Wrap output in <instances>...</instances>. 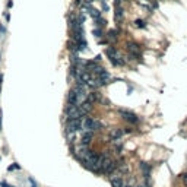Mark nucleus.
Segmentation results:
<instances>
[{
  "mask_svg": "<svg viewBox=\"0 0 187 187\" xmlns=\"http://www.w3.org/2000/svg\"><path fill=\"white\" fill-rule=\"evenodd\" d=\"M101 127H102V123L92 118V117H83V120H82V129L85 132H92L94 133L97 130H101Z\"/></svg>",
  "mask_w": 187,
  "mask_h": 187,
  "instance_id": "f257e3e1",
  "label": "nucleus"
},
{
  "mask_svg": "<svg viewBox=\"0 0 187 187\" xmlns=\"http://www.w3.org/2000/svg\"><path fill=\"white\" fill-rule=\"evenodd\" d=\"M64 112H66L67 118H83L86 115V112L82 110L80 105H67Z\"/></svg>",
  "mask_w": 187,
  "mask_h": 187,
  "instance_id": "f03ea898",
  "label": "nucleus"
},
{
  "mask_svg": "<svg viewBox=\"0 0 187 187\" xmlns=\"http://www.w3.org/2000/svg\"><path fill=\"white\" fill-rule=\"evenodd\" d=\"M105 53H107V56H108V59H110L112 66H123L124 64V60L121 59V56L118 54V51L114 47H108Z\"/></svg>",
  "mask_w": 187,
  "mask_h": 187,
  "instance_id": "7ed1b4c3",
  "label": "nucleus"
},
{
  "mask_svg": "<svg viewBox=\"0 0 187 187\" xmlns=\"http://www.w3.org/2000/svg\"><path fill=\"white\" fill-rule=\"evenodd\" d=\"M80 129H82V118H67L66 121L67 133H77Z\"/></svg>",
  "mask_w": 187,
  "mask_h": 187,
  "instance_id": "20e7f679",
  "label": "nucleus"
},
{
  "mask_svg": "<svg viewBox=\"0 0 187 187\" xmlns=\"http://www.w3.org/2000/svg\"><path fill=\"white\" fill-rule=\"evenodd\" d=\"M118 114H120V115H121V118H123V120H126L127 123H132V124L139 123V117H138L133 111H130V110L120 108V110H118Z\"/></svg>",
  "mask_w": 187,
  "mask_h": 187,
  "instance_id": "39448f33",
  "label": "nucleus"
},
{
  "mask_svg": "<svg viewBox=\"0 0 187 187\" xmlns=\"http://www.w3.org/2000/svg\"><path fill=\"white\" fill-rule=\"evenodd\" d=\"M127 50L132 54V57H140V54H142V50H140L139 44H136V42H129L127 44Z\"/></svg>",
  "mask_w": 187,
  "mask_h": 187,
  "instance_id": "423d86ee",
  "label": "nucleus"
},
{
  "mask_svg": "<svg viewBox=\"0 0 187 187\" xmlns=\"http://www.w3.org/2000/svg\"><path fill=\"white\" fill-rule=\"evenodd\" d=\"M110 183H111L112 187H123L124 183H123V178L120 177V174L117 171H114L111 176H110Z\"/></svg>",
  "mask_w": 187,
  "mask_h": 187,
  "instance_id": "0eeeda50",
  "label": "nucleus"
},
{
  "mask_svg": "<svg viewBox=\"0 0 187 187\" xmlns=\"http://www.w3.org/2000/svg\"><path fill=\"white\" fill-rule=\"evenodd\" d=\"M67 105H79V97H77L75 89L69 91V94H67Z\"/></svg>",
  "mask_w": 187,
  "mask_h": 187,
  "instance_id": "6e6552de",
  "label": "nucleus"
},
{
  "mask_svg": "<svg viewBox=\"0 0 187 187\" xmlns=\"http://www.w3.org/2000/svg\"><path fill=\"white\" fill-rule=\"evenodd\" d=\"M140 171L143 174L145 178H149L150 177V171H152V165L148 162H140Z\"/></svg>",
  "mask_w": 187,
  "mask_h": 187,
  "instance_id": "1a4fd4ad",
  "label": "nucleus"
},
{
  "mask_svg": "<svg viewBox=\"0 0 187 187\" xmlns=\"http://www.w3.org/2000/svg\"><path fill=\"white\" fill-rule=\"evenodd\" d=\"M92 136H94V133H92V132H83V135H82V139H80V145H82V146H86V145H89V143H91V139H92Z\"/></svg>",
  "mask_w": 187,
  "mask_h": 187,
  "instance_id": "9d476101",
  "label": "nucleus"
},
{
  "mask_svg": "<svg viewBox=\"0 0 187 187\" xmlns=\"http://www.w3.org/2000/svg\"><path fill=\"white\" fill-rule=\"evenodd\" d=\"M123 133H124V132H123L121 129H112L111 132H110V139L115 142V140H118V139L123 136Z\"/></svg>",
  "mask_w": 187,
  "mask_h": 187,
  "instance_id": "9b49d317",
  "label": "nucleus"
},
{
  "mask_svg": "<svg viewBox=\"0 0 187 187\" xmlns=\"http://www.w3.org/2000/svg\"><path fill=\"white\" fill-rule=\"evenodd\" d=\"M114 16H115V21H121V19H123V16H124V10H123V7H121L120 4L115 6V13H114Z\"/></svg>",
  "mask_w": 187,
  "mask_h": 187,
  "instance_id": "f8f14e48",
  "label": "nucleus"
},
{
  "mask_svg": "<svg viewBox=\"0 0 187 187\" xmlns=\"http://www.w3.org/2000/svg\"><path fill=\"white\" fill-rule=\"evenodd\" d=\"M94 22H95L97 28H104V27H105V24H107L102 18H97V19H94Z\"/></svg>",
  "mask_w": 187,
  "mask_h": 187,
  "instance_id": "ddd939ff",
  "label": "nucleus"
},
{
  "mask_svg": "<svg viewBox=\"0 0 187 187\" xmlns=\"http://www.w3.org/2000/svg\"><path fill=\"white\" fill-rule=\"evenodd\" d=\"M92 34L98 38V39H101V38L104 37V34H102V29H101V28H100V29H98V28H95V29L92 31Z\"/></svg>",
  "mask_w": 187,
  "mask_h": 187,
  "instance_id": "4468645a",
  "label": "nucleus"
},
{
  "mask_svg": "<svg viewBox=\"0 0 187 187\" xmlns=\"http://www.w3.org/2000/svg\"><path fill=\"white\" fill-rule=\"evenodd\" d=\"M135 27L136 28H146V24L142 19H138V21H135Z\"/></svg>",
  "mask_w": 187,
  "mask_h": 187,
  "instance_id": "2eb2a0df",
  "label": "nucleus"
},
{
  "mask_svg": "<svg viewBox=\"0 0 187 187\" xmlns=\"http://www.w3.org/2000/svg\"><path fill=\"white\" fill-rule=\"evenodd\" d=\"M117 34H118V29H111V31H110V32H108V38H110V39H115V38H117Z\"/></svg>",
  "mask_w": 187,
  "mask_h": 187,
  "instance_id": "dca6fc26",
  "label": "nucleus"
},
{
  "mask_svg": "<svg viewBox=\"0 0 187 187\" xmlns=\"http://www.w3.org/2000/svg\"><path fill=\"white\" fill-rule=\"evenodd\" d=\"M3 35H6V27L3 24H0V38L3 37Z\"/></svg>",
  "mask_w": 187,
  "mask_h": 187,
  "instance_id": "f3484780",
  "label": "nucleus"
},
{
  "mask_svg": "<svg viewBox=\"0 0 187 187\" xmlns=\"http://www.w3.org/2000/svg\"><path fill=\"white\" fill-rule=\"evenodd\" d=\"M7 170H9V171H15V170H21V167H19L18 164H13V165H10Z\"/></svg>",
  "mask_w": 187,
  "mask_h": 187,
  "instance_id": "a211bd4d",
  "label": "nucleus"
},
{
  "mask_svg": "<svg viewBox=\"0 0 187 187\" xmlns=\"http://www.w3.org/2000/svg\"><path fill=\"white\" fill-rule=\"evenodd\" d=\"M28 181L31 183V187H37V183L34 181V178H32V177H29V178H28Z\"/></svg>",
  "mask_w": 187,
  "mask_h": 187,
  "instance_id": "6ab92c4d",
  "label": "nucleus"
},
{
  "mask_svg": "<svg viewBox=\"0 0 187 187\" xmlns=\"http://www.w3.org/2000/svg\"><path fill=\"white\" fill-rule=\"evenodd\" d=\"M0 187H13V186H10V184H7L4 181H0Z\"/></svg>",
  "mask_w": 187,
  "mask_h": 187,
  "instance_id": "aec40b11",
  "label": "nucleus"
},
{
  "mask_svg": "<svg viewBox=\"0 0 187 187\" xmlns=\"http://www.w3.org/2000/svg\"><path fill=\"white\" fill-rule=\"evenodd\" d=\"M94 60H95L97 63H98V62H101V54H98V56H95V57H94Z\"/></svg>",
  "mask_w": 187,
  "mask_h": 187,
  "instance_id": "412c9836",
  "label": "nucleus"
},
{
  "mask_svg": "<svg viewBox=\"0 0 187 187\" xmlns=\"http://www.w3.org/2000/svg\"><path fill=\"white\" fill-rule=\"evenodd\" d=\"M13 6V1L12 0H9V3H7V7H12Z\"/></svg>",
  "mask_w": 187,
  "mask_h": 187,
  "instance_id": "4be33fe9",
  "label": "nucleus"
},
{
  "mask_svg": "<svg viewBox=\"0 0 187 187\" xmlns=\"http://www.w3.org/2000/svg\"><path fill=\"white\" fill-rule=\"evenodd\" d=\"M102 9H104V10H107V9H108V6H107L105 3H102Z\"/></svg>",
  "mask_w": 187,
  "mask_h": 187,
  "instance_id": "5701e85b",
  "label": "nucleus"
},
{
  "mask_svg": "<svg viewBox=\"0 0 187 187\" xmlns=\"http://www.w3.org/2000/svg\"><path fill=\"white\" fill-rule=\"evenodd\" d=\"M1 80H3V75L0 73V88H1Z\"/></svg>",
  "mask_w": 187,
  "mask_h": 187,
  "instance_id": "b1692460",
  "label": "nucleus"
},
{
  "mask_svg": "<svg viewBox=\"0 0 187 187\" xmlns=\"http://www.w3.org/2000/svg\"><path fill=\"white\" fill-rule=\"evenodd\" d=\"M123 187H135V186H130V184H124Z\"/></svg>",
  "mask_w": 187,
  "mask_h": 187,
  "instance_id": "393cba45",
  "label": "nucleus"
},
{
  "mask_svg": "<svg viewBox=\"0 0 187 187\" xmlns=\"http://www.w3.org/2000/svg\"><path fill=\"white\" fill-rule=\"evenodd\" d=\"M0 130H1V115H0Z\"/></svg>",
  "mask_w": 187,
  "mask_h": 187,
  "instance_id": "a878e982",
  "label": "nucleus"
},
{
  "mask_svg": "<svg viewBox=\"0 0 187 187\" xmlns=\"http://www.w3.org/2000/svg\"><path fill=\"white\" fill-rule=\"evenodd\" d=\"M0 159H1V158H0Z\"/></svg>",
  "mask_w": 187,
  "mask_h": 187,
  "instance_id": "bb28decb",
  "label": "nucleus"
}]
</instances>
